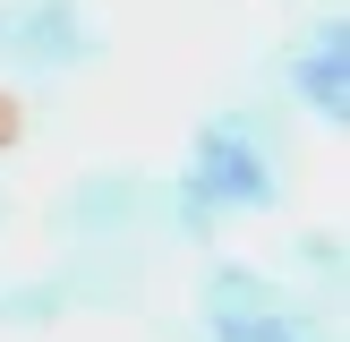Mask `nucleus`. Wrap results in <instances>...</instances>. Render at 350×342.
Listing matches in <instances>:
<instances>
[{
  "mask_svg": "<svg viewBox=\"0 0 350 342\" xmlns=\"http://www.w3.org/2000/svg\"><path fill=\"white\" fill-rule=\"evenodd\" d=\"M103 17L85 0H0V68L17 86H60L103 68Z\"/></svg>",
  "mask_w": 350,
  "mask_h": 342,
  "instance_id": "f257e3e1",
  "label": "nucleus"
},
{
  "mask_svg": "<svg viewBox=\"0 0 350 342\" xmlns=\"http://www.w3.org/2000/svg\"><path fill=\"white\" fill-rule=\"evenodd\" d=\"M180 180L197 188L222 222H231V214H273V205H282V154L256 146V137L214 103V111L197 120V137H188V171H180Z\"/></svg>",
  "mask_w": 350,
  "mask_h": 342,
  "instance_id": "f03ea898",
  "label": "nucleus"
},
{
  "mask_svg": "<svg viewBox=\"0 0 350 342\" xmlns=\"http://www.w3.org/2000/svg\"><path fill=\"white\" fill-rule=\"evenodd\" d=\"M51 231H60L68 248L146 239V231H163V180H146V171H77V180L51 197Z\"/></svg>",
  "mask_w": 350,
  "mask_h": 342,
  "instance_id": "7ed1b4c3",
  "label": "nucleus"
},
{
  "mask_svg": "<svg viewBox=\"0 0 350 342\" xmlns=\"http://www.w3.org/2000/svg\"><path fill=\"white\" fill-rule=\"evenodd\" d=\"M273 77H282L291 111L342 129L350 120V34H342V17H317L308 34H291V43L273 51Z\"/></svg>",
  "mask_w": 350,
  "mask_h": 342,
  "instance_id": "20e7f679",
  "label": "nucleus"
},
{
  "mask_svg": "<svg viewBox=\"0 0 350 342\" xmlns=\"http://www.w3.org/2000/svg\"><path fill=\"white\" fill-rule=\"evenodd\" d=\"M146 274H154L146 239H94V248H68L51 265V291H60V308H137Z\"/></svg>",
  "mask_w": 350,
  "mask_h": 342,
  "instance_id": "39448f33",
  "label": "nucleus"
},
{
  "mask_svg": "<svg viewBox=\"0 0 350 342\" xmlns=\"http://www.w3.org/2000/svg\"><path fill=\"white\" fill-rule=\"evenodd\" d=\"M163 342H334V308L317 300H291V308H256V317H180V325H154Z\"/></svg>",
  "mask_w": 350,
  "mask_h": 342,
  "instance_id": "423d86ee",
  "label": "nucleus"
},
{
  "mask_svg": "<svg viewBox=\"0 0 350 342\" xmlns=\"http://www.w3.org/2000/svg\"><path fill=\"white\" fill-rule=\"evenodd\" d=\"M291 300H308V291H291L265 265H239V256H205L197 265V308L205 317H256V308H291Z\"/></svg>",
  "mask_w": 350,
  "mask_h": 342,
  "instance_id": "0eeeda50",
  "label": "nucleus"
},
{
  "mask_svg": "<svg viewBox=\"0 0 350 342\" xmlns=\"http://www.w3.org/2000/svg\"><path fill=\"white\" fill-rule=\"evenodd\" d=\"M60 291H51V274H34V282H0V334H43V325H60Z\"/></svg>",
  "mask_w": 350,
  "mask_h": 342,
  "instance_id": "6e6552de",
  "label": "nucleus"
},
{
  "mask_svg": "<svg viewBox=\"0 0 350 342\" xmlns=\"http://www.w3.org/2000/svg\"><path fill=\"white\" fill-rule=\"evenodd\" d=\"M282 256H291L299 274H317L325 291H342V231H299V239H291Z\"/></svg>",
  "mask_w": 350,
  "mask_h": 342,
  "instance_id": "1a4fd4ad",
  "label": "nucleus"
},
{
  "mask_svg": "<svg viewBox=\"0 0 350 342\" xmlns=\"http://www.w3.org/2000/svg\"><path fill=\"white\" fill-rule=\"evenodd\" d=\"M0 222H9V197H0Z\"/></svg>",
  "mask_w": 350,
  "mask_h": 342,
  "instance_id": "9d476101",
  "label": "nucleus"
}]
</instances>
